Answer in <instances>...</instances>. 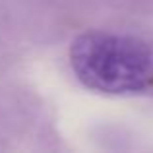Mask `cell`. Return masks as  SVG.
I'll use <instances>...</instances> for the list:
<instances>
[{
    "instance_id": "obj_1",
    "label": "cell",
    "mask_w": 153,
    "mask_h": 153,
    "mask_svg": "<svg viewBox=\"0 0 153 153\" xmlns=\"http://www.w3.org/2000/svg\"><path fill=\"white\" fill-rule=\"evenodd\" d=\"M70 64L85 87L124 95L143 91L153 79V51L130 35L87 31L70 47Z\"/></svg>"
}]
</instances>
